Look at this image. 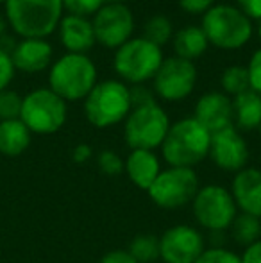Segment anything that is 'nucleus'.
<instances>
[{
  "instance_id": "nucleus-16",
  "label": "nucleus",
  "mask_w": 261,
  "mask_h": 263,
  "mask_svg": "<svg viewBox=\"0 0 261 263\" xmlns=\"http://www.w3.org/2000/svg\"><path fill=\"white\" fill-rule=\"evenodd\" d=\"M231 195L242 213L261 218V170L245 166L236 172L231 184Z\"/></svg>"
},
{
  "instance_id": "nucleus-35",
  "label": "nucleus",
  "mask_w": 261,
  "mask_h": 263,
  "mask_svg": "<svg viewBox=\"0 0 261 263\" xmlns=\"http://www.w3.org/2000/svg\"><path fill=\"white\" fill-rule=\"evenodd\" d=\"M98 263H136L127 249H113L106 253Z\"/></svg>"
},
{
  "instance_id": "nucleus-39",
  "label": "nucleus",
  "mask_w": 261,
  "mask_h": 263,
  "mask_svg": "<svg viewBox=\"0 0 261 263\" xmlns=\"http://www.w3.org/2000/svg\"><path fill=\"white\" fill-rule=\"evenodd\" d=\"M209 242H211V247H224L226 231H209Z\"/></svg>"
},
{
  "instance_id": "nucleus-7",
  "label": "nucleus",
  "mask_w": 261,
  "mask_h": 263,
  "mask_svg": "<svg viewBox=\"0 0 261 263\" xmlns=\"http://www.w3.org/2000/svg\"><path fill=\"white\" fill-rule=\"evenodd\" d=\"M161 63H163L161 47L154 45L145 38H131L120 49H116L113 59V66L120 79L134 84L154 79Z\"/></svg>"
},
{
  "instance_id": "nucleus-21",
  "label": "nucleus",
  "mask_w": 261,
  "mask_h": 263,
  "mask_svg": "<svg viewBox=\"0 0 261 263\" xmlns=\"http://www.w3.org/2000/svg\"><path fill=\"white\" fill-rule=\"evenodd\" d=\"M31 143V131L27 125L16 118V120L0 122V153L6 156H18Z\"/></svg>"
},
{
  "instance_id": "nucleus-17",
  "label": "nucleus",
  "mask_w": 261,
  "mask_h": 263,
  "mask_svg": "<svg viewBox=\"0 0 261 263\" xmlns=\"http://www.w3.org/2000/svg\"><path fill=\"white\" fill-rule=\"evenodd\" d=\"M11 59H13L14 68L22 70V72H42L49 66L50 59H52V47L45 40L25 38L11 50Z\"/></svg>"
},
{
  "instance_id": "nucleus-24",
  "label": "nucleus",
  "mask_w": 261,
  "mask_h": 263,
  "mask_svg": "<svg viewBox=\"0 0 261 263\" xmlns=\"http://www.w3.org/2000/svg\"><path fill=\"white\" fill-rule=\"evenodd\" d=\"M127 251L136 263H154L159 260V238L149 235V233H143L131 240Z\"/></svg>"
},
{
  "instance_id": "nucleus-31",
  "label": "nucleus",
  "mask_w": 261,
  "mask_h": 263,
  "mask_svg": "<svg viewBox=\"0 0 261 263\" xmlns=\"http://www.w3.org/2000/svg\"><path fill=\"white\" fill-rule=\"evenodd\" d=\"M247 72H249L251 90L261 95V49L252 54L251 61H249V66H247Z\"/></svg>"
},
{
  "instance_id": "nucleus-26",
  "label": "nucleus",
  "mask_w": 261,
  "mask_h": 263,
  "mask_svg": "<svg viewBox=\"0 0 261 263\" xmlns=\"http://www.w3.org/2000/svg\"><path fill=\"white\" fill-rule=\"evenodd\" d=\"M145 36L143 38L149 40L150 43L161 47L165 43H168L174 38V27H172V22L168 20L163 14H156V16L149 18L145 22V27H143Z\"/></svg>"
},
{
  "instance_id": "nucleus-34",
  "label": "nucleus",
  "mask_w": 261,
  "mask_h": 263,
  "mask_svg": "<svg viewBox=\"0 0 261 263\" xmlns=\"http://www.w3.org/2000/svg\"><path fill=\"white\" fill-rule=\"evenodd\" d=\"M238 9L251 20L261 22V0H238Z\"/></svg>"
},
{
  "instance_id": "nucleus-33",
  "label": "nucleus",
  "mask_w": 261,
  "mask_h": 263,
  "mask_svg": "<svg viewBox=\"0 0 261 263\" xmlns=\"http://www.w3.org/2000/svg\"><path fill=\"white\" fill-rule=\"evenodd\" d=\"M179 6L190 14H200L211 9L213 0H179Z\"/></svg>"
},
{
  "instance_id": "nucleus-10",
  "label": "nucleus",
  "mask_w": 261,
  "mask_h": 263,
  "mask_svg": "<svg viewBox=\"0 0 261 263\" xmlns=\"http://www.w3.org/2000/svg\"><path fill=\"white\" fill-rule=\"evenodd\" d=\"M193 217L206 231H227L238 215L231 190L220 184L200 186L192 201Z\"/></svg>"
},
{
  "instance_id": "nucleus-40",
  "label": "nucleus",
  "mask_w": 261,
  "mask_h": 263,
  "mask_svg": "<svg viewBox=\"0 0 261 263\" xmlns=\"http://www.w3.org/2000/svg\"><path fill=\"white\" fill-rule=\"evenodd\" d=\"M104 2H108V4H124V2H127V0H104Z\"/></svg>"
},
{
  "instance_id": "nucleus-29",
  "label": "nucleus",
  "mask_w": 261,
  "mask_h": 263,
  "mask_svg": "<svg viewBox=\"0 0 261 263\" xmlns=\"http://www.w3.org/2000/svg\"><path fill=\"white\" fill-rule=\"evenodd\" d=\"M104 6V0H63V7L73 16L88 18L97 14V11Z\"/></svg>"
},
{
  "instance_id": "nucleus-22",
  "label": "nucleus",
  "mask_w": 261,
  "mask_h": 263,
  "mask_svg": "<svg viewBox=\"0 0 261 263\" xmlns=\"http://www.w3.org/2000/svg\"><path fill=\"white\" fill-rule=\"evenodd\" d=\"M172 40H174V50L177 54L175 58L186 59V61H193L198 55H202L209 45L204 31L200 27H193V25L177 31Z\"/></svg>"
},
{
  "instance_id": "nucleus-19",
  "label": "nucleus",
  "mask_w": 261,
  "mask_h": 263,
  "mask_svg": "<svg viewBox=\"0 0 261 263\" xmlns=\"http://www.w3.org/2000/svg\"><path fill=\"white\" fill-rule=\"evenodd\" d=\"M127 177L131 179V183H134L142 190H149L152 186V183L156 181V177L161 172L159 159L152 151H142L136 149L131 151V154L126 159V168Z\"/></svg>"
},
{
  "instance_id": "nucleus-23",
  "label": "nucleus",
  "mask_w": 261,
  "mask_h": 263,
  "mask_svg": "<svg viewBox=\"0 0 261 263\" xmlns=\"http://www.w3.org/2000/svg\"><path fill=\"white\" fill-rule=\"evenodd\" d=\"M231 238L242 247H249L261 238V218L249 213H238L229 226Z\"/></svg>"
},
{
  "instance_id": "nucleus-20",
  "label": "nucleus",
  "mask_w": 261,
  "mask_h": 263,
  "mask_svg": "<svg viewBox=\"0 0 261 263\" xmlns=\"http://www.w3.org/2000/svg\"><path fill=\"white\" fill-rule=\"evenodd\" d=\"M233 113L236 125L244 131H254L261 125V95L247 90L233 101Z\"/></svg>"
},
{
  "instance_id": "nucleus-13",
  "label": "nucleus",
  "mask_w": 261,
  "mask_h": 263,
  "mask_svg": "<svg viewBox=\"0 0 261 263\" xmlns=\"http://www.w3.org/2000/svg\"><path fill=\"white\" fill-rule=\"evenodd\" d=\"M204 251V235L192 226H172L159 236V258L165 263H195Z\"/></svg>"
},
{
  "instance_id": "nucleus-36",
  "label": "nucleus",
  "mask_w": 261,
  "mask_h": 263,
  "mask_svg": "<svg viewBox=\"0 0 261 263\" xmlns=\"http://www.w3.org/2000/svg\"><path fill=\"white\" fill-rule=\"evenodd\" d=\"M131 102H132V107H138V106H145L156 101L152 99V93L147 91L145 88H134V90H131Z\"/></svg>"
},
{
  "instance_id": "nucleus-4",
  "label": "nucleus",
  "mask_w": 261,
  "mask_h": 263,
  "mask_svg": "<svg viewBox=\"0 0 261 263\" xmlns=\"http://www.w3.org/2000/svg\"><path fill=\"white\" fill-rule=\"evenodd\" d=\"M50 90L66 101H81L97 84V68L86 54H65L49 73Z\"/></svg>"
},
{
  "instance_id": "nucleus-30",
  "label": "nucleus",
  "mask_w": 261,
  "mask_h": 263,
  "mask_svg": "<svg viewBox=\"0 0 261 263\" xmlns=\"http://www.w3.org/2000/svg\"><path fill=\"white\" fill-rule=\"evenodd\" d=\"M195 263H242V258L226 247H209L197 258Z\"/></svg>"
},
{
  "instance_id": "nucleus-43",
  "label": "nucleus",
  "mask_w": 261,
  "mask_h": 263,
  "mask_svg": "<svg viewBox=\"0 0 261 263\" xmlns=\"http://www.w3.org/2000/svg\"><path fill=\"white\" fill-rule=\"evenodd\" d=\"M0 2H6V0H0Z\"/></svg>"
},
{
  "instance_id": "nucleus-9",
  "label": "nucleus",
  "mask_w": 261,
  "mask_h": 263,
  "mask_svg": "<svg viewBox=\"0 0 261 263\" xmlns=\"http://www.w3.org/2000/svg\"><path fill=\"white\" fill-rule=\"evenodd\" d=\"M198 188L200 184L193 168L168 166L167 170H161L147 192L154 204L159 208L179 210L195 199Z\"/></svg>"
},
{
  "instance_id": "nucleus-2",
  "label": "nucleus",
  "mask_w": 261,
  "mask_h": 263,
  "mask_svg": "<svg viewBox=\"0 0 261 263\" xmlns=\"http://www.w3.org/2000/svg\"><path fill=\"white\" fill-rule=\"evenodd\" d=\"M63 0H6L11 27L24 38L43 40L59 25Z\"/></svg>"
},
{
  "instance_id": "nucleus-5",
  "label": "nucleus",
  "mask_w": 261,
  "mask_h": 263,
  "mask_svg": "<svg viewBox=\"0 0 261 263\" xmlns=\"http://www.w3.org/2000/svg\"><path fill=\"white\" fill-rule=\"evenodd\" d=\"M202 31L211 45L224 50L244 47L252 36V22L238 7L229 4L213 6L204 13Z\"/></svg>"
},
{
  "instance_id": "nucleus-3",
  "label": "nucleus",
  "mask_w": 261,
  "mask_h": 263,
  "mask_svg": "<svg viewBox=\"0 0 261 263\" xmlns=\"http://www.w3.org/2000/svg\"><path fill=\"white\" fill-rule=\"evenodd\" d=\"M132 109L131 90L116 79L102 81L84 99V115L98 129L113 127L126 120Z\"/></svg>"
},
{
  "instance_id": "nucleus-11",
  "label": "nucleus",
  "mask_w": 261,
  "mask_h": 263,
  "mask_svg": "<svg viewBox=\"0 0 261 263\" xmlns=\"http://www.w3.org/2000/svg\"><path fill=\"white\" fill-rule=\"evenodd\" d=\"M95 42L106 49H120L134 31V16L126 4H104L93 16Z\"/></svg>"
},
{
  "instance_id": "nucleus-15",
  "label": "nucleus",
  "mask_w": 261,
  "mask_h": 263,
  "mask_svg": "<svg viewBox=\"0 0 261 263\" xmlns=\"http://www.w3.org/2000/svg\"><path fill=\"white\" fill-rule=\"evenodd\" d=\"M195 120L209 133L231 127L234 120L233 101L222 91H209L198 99L195 106Z\"/></svg>"
},
{
  "instance_id": "nucleus-28",
  "label": "nucleus",
  "mask_w": 261,
  "mask_h": 263,
  "mask_svg": "<svg viewBox=\"0 0 261 263\" xmlns=\"http://www.w3.org/2000/svg\"><path fill=\"white\" fill-rule=\"evenodd\" d=\"M97 163H98L101 172L109 177L120 176V174L124 172V168H126V161H124L115 151H102L97 158Z\"/></svg>"
},
{
  "instance_id": "nucleus-6",
  "label": "nucleus",
  "mask_w": 261,
  "mask_h": 263,
  "mask_svg": "<svg viewBox=\"0 0 261 263\" xmlns=\"http://www.w3.org/2000/svg\"><path fill=\"white\" fill-rule=\"evenodd\" d=\"M168 129H170V120L167 111L157 102H150L145 106L132 107L126 118L124 136L131 151H154L156 147H161L163 140L167 138Z\"/></svg>"
},
{
  "instance_id": "nucleus-32",
  "label": "nucleus",
  "mask_w": 261,
  "mask_h": 263,
  "mask_svg": "<svg viewBox=\"0 0 261 263\" xmlns=\"http://www.w3.org/2000/svg\"><path fill=\"white\" fill-rule=\"evenodd\" d=\"M14 76V65L11 54L0 49V90H6L7 84L13 81Z\"/></svg>"
},
{
  "instance_id": "nucleus-25",
  "label": "nucleus",
  "mask_w": 261,
  "mask_h": 263,
  "mask_svg": "<svg viewBox=\"0 0 261 263\" xmlns=\"http://www.w3.org/2000/svg\"><path fill=\"white\" fill-rule=\"evenodd\" d=\"M220 84H222V88H224V93L233 95V97L251 90L247 66H242V65L227 66V68L224 70L222 77H220Z\"/></svg>"
},
{
  "instance_id": "nucleus-41",
  "label": "nucleus",
  "mask_w": 261,
  "mask_h": 263,
  "mask_svg": "<svg viewBox=\"0 0 261 263\" xmlns=\"http://www.w3.org/2000/svg\"><path fill=\"white\" fill-rule=\"evenodd\" d=\"M258 36H259V40H261V22H259V25H258Z\"/></svg>"
},
{
  "instance_id": "nucleus-42",
  "label": "nucleus",
  "mask_w": 261,
  "mask_h": 263,
  "mask_svg": "<svg viewBox=\"0 0 261 263\" xmlns=\"http://www.w3.org/2000/svg\"><path fill=\"white\" fill-rule=\"evenodd\" d=\"M258 131H259V135H261V125H259V127H258Z\"/></svg>"
},
{
  "instance_id": "nucleus-1",
  "label": "nucleus",
  "mask_w": 261,
  "mask_h": 263,
  "mask_svg": "<svg viewBox=\"0 0 261 263\" xmlns=\"http://www.w3.org/2000/svg\"><path fill=\"white\" fill-rule=\"evenodd\" d=\"M211 133L193 117L170 124L167 138L161 143L163 159L170 166L193 168L209 154Z\"/></svg>"
},
{
  "instance_id": "nucleus-27",
  "label": "nucleus",
  "mask_w": 261,
  "mask_h": 263,
  "mask_svg": "<svg viewBox=\"0 0 261 263\" xmlns=\"http://www.w3.org/2000/svg\"><path fill=\"white\" fill-rule=\"evenodd\" d=\"M22 101L24 99L11 90H0V120H16L20 118Z\"/></svg>"
},
{
  "instance_id": "nucleus-38",
  "label": "nucleus",
  "mask_w": 261,
  "mask_h": 263,
  "mask_svg": "<svg viewBox=\"0 0 261 263\" xmlns=\"http://www.w3.org/2000/svg\"><path fill=\"white\" fill-rule=\"evenodd\" d=\"M72 156H73V161H77V163L88 161V159L91 158V147L86 145V143H81V145H77L75 149H73Z\"/></svg>"
},
{
  "instance_id": "nucleus-14",
  "label": "nucleus",
  "mask_w": 261,
  "mask_h": 263,
  "mask_svg": "<svg viewBox=\"0 0 261 263\" xmlns=\"http://www.w3.org/2000/svg\"><path fill=\"white\" fill-rule=\"evenodd\" d=\"M213 163L226 172H240L249 161V147L244 136L231 125L211 135L209 154Z\"/></svg>"
},
{
  "instance_id": "nucleus-37",
  "label": "nucleus",
  "mask_w": 261,
  "mask_h": 263,
  "mask_svg": "<svg viewBox=\"0 0 261 263\" xmlns=\"http://www.w3.org/2000/svg\"><path fill=\"white\" fill-rule=\"evenodd\" d=\"M240 258L242 263H261V238L252 243V246L245 247L244 254Z\"/></svg>"
},
{
  "instance_id": "nucleus-8",
  "label": "nucleus",
  "mask_w": 261,
  "mask_h": 263,
  "mask_svg": "<svg viewBox=\"0 0 261 263\" xmlns=\"http://www.w3.org/2000/svg\"><path fill=\"white\" fill-rule=\"evenodd\" d=\"M20 120L31 133L52 135L66 122V102L50 88H39L22 101Z\"/></svg>"
},
{
  "instance_id": "nucleus-12",
  "label": "nucleus",
  "mask_w": 261,
  "mask_h": 263,
  "mask_svg": "<svg viewBox=\"0 0 261 263\" xmlns=\"http://www.w3.org/2000/svg\"><path fill=\"white\" fill-rule=\"evenodd\" d=\"M197 83V68L192 61L181 58L163 59L154 76V91L163 101L177 102L193 91Z\"/></svg>"
},
{
  "instance_id": "nucleus-18",
  "label": "nucleus",
  "mask_w": 261,
  "mask_h": 263,
  "mask_svg": "<svg viewBox=\"0 0 261 263\" xmlns=\"http://www.w3.org/2000/svg\"><path fill=\"white\" fill-rule=\"evenodd\" d=\"M59 38L70 54H84L97 43L91 22L88 18L73 16V14L61 18Z\"/></svg>"
}]
</instances>
